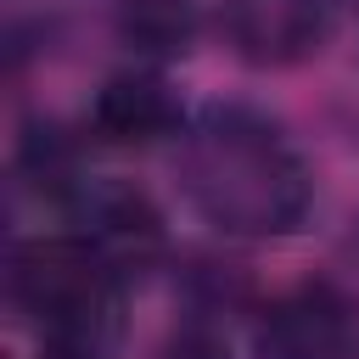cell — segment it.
<instances>
[{
    "label": "cell",
    "instance_id": "obj_5",
    "mask_svg": "<svg viewBox=\"0 0 359 359\" xmlns=\"http://www.w3.org/2000/svg\"><path fill=\"white\" fill-rule=\"evenodd\" d=\"M90 123L107 146H151L163 135L180 129V107L168 95L163 79L151 73H118L101 84L95 107H90Z\"/></svg>",
    "mask_w": 359,
    "mask_h": 359
},
{
    "label": "cell",
    "instance_id": "obj_7",
    "mask_svg": "<svg viewBox=\"0 0 359 359\" xmlns=\"http://www.w3.org/2000/svg\"><path fill=\"white\" fill-rule=\"evenodd\" d=\"M157 359H224V348H219L213 337H202V331H185V337H174Z\"/></svg>",
    "mask_w": 359,
    "mask_h": 359
},
{
    "label": "cell",
    "instance_id": "obj_3",
    "mask_svg": "<svg viewBox=\"0 0 359 359\" xmlns=\"http://www.w3.org/2000/svg\"><path fill=\"white\" fill-rule=\"evenodd\" d=\"M79 241L112 275H135V269H146L163 252V213L135 185H101V191L84 196V230H79Z\"/></svg>",
    "mask_w": 359,
    "mask_h": 359
},
{
    "label": "cell",
    "instance_id": "obj_6",
    "mask_svg": "<svg viewBox=\"0 0 359 359\" xmlns=\"http://www.w3.org/2000/svg\"><path fill=\"white\" fill-rule=\"evenodd\" d=\"M118 39L151 62H174L196 39V0H118Z\"/></svg>",
    "mask_w": 359,
    "mask_h": 359
},
{
    "label": "cell",
    "instance_id": "obj_1",
    "mask_svg": "<svg viewBox=\"0 0 359 359\" xmlns=\"http://www.w3.org/2000/svg\"><path fill=\"white\" fill-rule=\"evenodd\" d=\"M180 180L191 208L224 236H280L309 213V168L252 112L213 107L185 151Z\"/></svg>",
    "mask_w": 359,
    "mask_h": 359
},
{
    "label": "cell",
    "instance_id": "obj_4",
    "mask_svg": "<svg viewBox=\"0 0 359 359\" xmlns=\"http://www.w3.org/2000/svg\"><path fill=\"white\" fill-rule=\"evenodd\" d=\"M348 342V309L331 286L286 292L258 325V359H337Z\"/></svg>",
    "mask_w": 359,
    "mask_h": 359
},
{
    "label": "cell",
    "instance_id": "obj_2",
    "mask_svg": "<svg viewBox=\"0 0 359 359\" xmlns=\"http://www.w3.org/2000/svg\"><path fill=\"white\" fill-rule=\"evenodd\" d=\"M219 34L252 67H292L325 39V0H219Z\"/></svg>",
    "mask_w": 359,
    "mask_h": 359
}]
</instances>
